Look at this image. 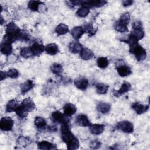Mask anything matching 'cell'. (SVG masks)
Here are the masks:
<instances>
[{
	"label": "cell",
	"mask_w": 150,
	"mask_h": 150,
	"mask_svg": "<svg viewBox=\"0 0 150 150\" xmlns=\"http://www.w3.org/2000/svg\"><path fill=\"white\" fill-rule=\"evenodd\" d=\"M34 87V82L32 80H27L24 83L21 84L20 88L22 94H25L30 91Z\"/></svg>",
	"instance_id": "obj_22"
},
{
	"label": "cell",
	"mask_w": 150,
	"mask_h": 150,
	"mask_svg": "<svg viewBox=\"0 0 150 150\" xmlns=\"http://www.w3.org/2000/svg\"><path fill=\"white\" fill-rule=\"evenodd\" d=\"M77 111V108L75 105L72 103H66L63 107V112L64 114L69 117H71L76 113Z\"/></svg>",
	"instance_id": "obj_19"
},
{
	"label": "cell",
	"mask_w": 150,
	"mask_h": 150,
	"mask_svg": "<svg viewBox=\"0 0 150 150\" xmlns=\"http://www.w3.org/2000/svg\"><path fill=\"white\" fill-rule=\"evenodd\" d=\"M34 124L35 126L40 130H48L49 131V127L47 126L46 120L41 117H36Z\"/></svg>",
	"instance_id": "obj_17"
},
{
	"label": "cell",
	"mask_w": 150,
	"mask_h": 150,
	"mask_svg": "<svg viewBox=\"0 0 150 150\" xmlns=\"http://www.w3.org/2000/svg\"><path fill=\"white\" fill-rule=\"evenodd\" d=\"M21 107L26 112H29L32 111L35 108V104L30 97L25 98L20 104Z\"/></svg>",
	"instance_id": "obj_13"
},
{
	"label": "cell",
	"mask_w": 150,
	"mask_h": 150,
	"mask_svg": "<svg viewBox=\"0 0 150 150\" xmlns=\"http://www.w3.org/2000/svg\"><path fill=\"white\" fill-rule=\"evenodd\" d=\"M80 56L83 60H89L94 56V54L90 49L88 48H83L80 52Z\"/></svg>",
	"instance_id": "obj_24"
},
{
	"label": "cell",
	"mask_w": 150,
	"mask_h": 150,
	"mask_svg": "<svg viewBox=\"0 0 150 150\" xmlns=\"http://www.w3.org/2000/svg\"><path fill=\"white\" fill-rule=\"evenodd\" d=\"M50 70L55 75L60 76L62 74L63 71V69L62 66L60 64L54 63L51 65Z\"/></svg>",
	"instance_id": "obj_30"
},
{
	"label": "cell",
	"mask_w": 150,
	"mask_h": 150,
	"mask_svg": "<svg viewBox=\"0 0 150 150\" xmlns=\"http://www.w3.org/2000/svg\"><path fill=\"white\" fill-rule=\"evenodd\" d=\"M120 22L127 26L130 21V15L128 12H125L122 13L120 18Z\"/></svg>",
	"instance_id": "obj_39"
},
{
	"label": "cell",
	"mask_w": 150,
	"mask_h": 150,
	"mask_svg": "<svg viewBox=\"0 0 150 150\" xmlns=\"http://www.w3.org/2000/svg\"><path fill=\"white\" fill-rule=\"evenodd\" d=\"M20 30L21 29L19 28V27H18V26L15 24V22H11L6 26L5 34H7L9 36H10L13 39L14 42H15L16 40H17L16 36Z\"/></svg>",
	"instance_id": "obj_7"
},
{
	"label": "cell",
	"mask_w": 150,
	"mask_h": 150,
	"mask_svg": "<svg viewBox=\"0 0 150 150\" xmlns=\"http://www.w3.org/2000/svg\"><path fill=\"white\" fill-rule=\"evenodd\" d=\"M70 33L75 40H79L84 33V31L82 26H76L72 29Z\"/></svg>",
	"instance_id": "obj_27"
},
{
	"label": "cell",
	"mask_w": 150,
	"mask_h": 150,
	"mask_svg": "<svg viewBox=\"0 0 150 150\" xmlns=\"http://www.w3.org/2000/svg\"><path fill=\"white\" fill-rule=\"evenodd\" d=\"M133 2H134V1L132 0H125L122 2V5L124 7H127V6L131 5L133 4Z\"/></svg>",
	"instance_id": "obj_45"
},
{
	"label": "cell",
	"mask_w": 150,
	"mask_h": 150,
	"mask_svg": "<svg viewBox=\"0 0 150 150\" xmlns=\"http://www.w3.org/2000/svg\"><path fill=\"white\" fill-rule=\"evenodd\" d=\"M101 146V142L98 140H93L90 142V147L92 149H98Z\"/></svg>",
	"instance_id": "obj_43"
},
{
	"label": "cell",
	"mask_w": 150,
	"mask_h": 150,
	"mask_svg": "<svg viewBox=\"0 0 150 150\" xmlns=\"http://www.w3.org/2000/svg\"><path fill=\"white\" fill-rule=\"evenodd\" d=\"M131 108L137 114L141 115L148 111L149 109V105H144L141 103L135 102L132 104Z\"/></svg>",
	"instance_id": "obj_15"
},
{
	"label": "cell",
	"mask_w": 150,
	"mask_h": 150,
	"mask_svg": "<svg viewBox=\"0 0 150 150\" xmlns=\"http://www.w3.org/2000/svg\"><path fill=\"white\" fill-rule=\"evenodd\" d=\"M107 3L105 0H91V1H81V5L90 9V8H100L103 6Z\"/></svg>",
	"instance_id": "obj_10"
},
{
	"label": "cell",
	"mask_w": 150,
	"mask_h": 150,
	"mask_svg": "<svg viewBox=\"0 0 150 150\" xmlns=\"http://www.w3.org/2000/svg\"><path fill=\"white\" fill-rule=\"evenodd\" d=\"M16 39H17V40H22V41L26 42L29 40L30 38H29V35L26 32L21 29L17 35Z\"/></svg>",
	"instance_id": "obj_36"
},
{
	"label": "cell",
	"mask_w": 150,
	"mask_h": 150,
	"mask_svg": "<svg viewBox=\"0 0 150 150\" xmlns=\"http://www.w3.org/2000/svg\"><path fill=\"white\" fill-rule=\"evenodd\" d=\"M15 42L12 38L7 34H5L2 39L1 43V53L6 56H9L12 53V44Z\"/></svg>",
	"instance_id": "obj_3"
},
{
	"label": "cell",
	"mask_w": 150,
	"mask_h": 150,
	"mask_svg": "<svg viewBox=\"0 0 150 150\" xmlns=\"http://www.w3.org/2000/svg\"><path fill=\"white\" fill-rule=\"evenodd\" d=\"M90 12V9L81 6L79 8L76 12V15L80 18H84L88 15Z\"/></svg>",
	"instance_id": "obj_37"
},
{
	"label": "cell",
	"mask_w": 150,
	"mask_h": 150,
	"mask_svg": "<svg viewBox=\"0 0 150 150\" xmlns=\"http://www.w3.org/2000/svg\"><path fill=\"white\" fill-rule=\"evenodd\" d=\"M83 48V47L82 45L77 40L72 41L69 43V49L70 52L74 54L79 53Z\"/></svg>",
	"instance_id": "obj_23"
},
{
	"label": "cell",
	"mask_w": 150,
	"mask_h": 150,
	"mask_svg": "<svg viewBox=\"0 0 150 150\" xmlns=\"http://www.w3.org/2000/svg\"><path fill=\"white\" fill-rule=\"evenodd\" d=\"M7 77L6 72H4L2 71H1V80H3L5 79H6Z\"/></svg>",
	"instance_id": "obj_46"
},
{
	"label": "cell",
	"mask_w": 150,
	"mask_h": 150,
	"mask_svg": "<svg viewBox=\"0 0 150 150\" xmlns=\"http://www.w3.org/2000/svg\"><path fill=\"white\" fill-rule=\"evenodd\" d=\"M145 36V33L143 30H133L128 36V38L127 40H123L129 44V45L138 43L139 40L142 39Z\"/></svg>",
	"instance_id": "obj_5"
},
{
	"label": "cell",
	"mask_w": 150,
	"mask_h": 150,
	"mask_svg": "<svg viewBox=\"0 0 150 150\" xmlns=\"http://www.w3.org/2000/svg\"><path fill=\"white\" fill-rule=\"evenodd\" d=\"M43 3L39 1H30L28 4V8L30 11L33 12H38L39 9V6Z\"/></svg>",
	"instance_id": "obj_28"
},
{
	"label": "cell",
	"mask_w": 150,
	"mask_h": 150,
	"mask_svg": "<svg viewBox=\"0 0 150 150\" xmlns=\"http://www.w3.org/2000/svg\"><path fill=\"white\" fill-rule=\"evenodd\" d=\"M89 129L91 134L93 135H100L104 130V125L100 124H91L89 126Z\"/></svg>",
	"instance_id": "obj_20"
},
{
	"label": "cell",
	"mask_w": 150,
	"mask_h": 150,
	"mask_svg": "<svg viewBox=\"0 0 150 150\" xmlns=\"http://www.w3.org/2000/svg\"><path fill=\"white\" fill-rule=\"evenodd\" d=\"M81 1H66V3L67 4V5L70 6V7H74L77 5H81Z\"/></svg>",
	"instance_id": "obj_44"
},
{
	"label": "cell",
	"mask_w": 150,
	"mask_h": 150,
	"mask_svg": "<svg viewBox=\"0 0 150 150\" xmlns=\"http://www.w3.org/2000/svg\"><path fill=\"white\" fill-rule=\"evenodd\" d=\"M60 131L62 139L66 144L67 149L70 150L78 149L79 141L71 132L69 124H62Z\"/></svg>",
	"instance_id": "obj_1"
},
{
	"label": "cell",
	"mask_w": 150,
	"mask_h": 150,
	"mask_svg": "<svg viewBox=\"0 0 150 150\" xmlns=\"http://www.w3.org/2000/svg\"><path fill=\"white\" fill-rule=\"evenodd\" d=\"M13 121L9 117H2L0 121V128L4 131H9L13 127Z\"/></svg>",
	"instance_id": "obj_11"
},
{
	"label": "cell",
	"mask_w": 150,
	"mask_h": 150,
	"mask_svg": "<svg viewBox=\"0 0 150 150\" xmlns=\"http://www.w3.org/2000/svg\"><path fill=\"white\" fill-rule=\"evenodd\" d=\"M129 52L133 54L138 62L143 61L146 57V52L145 49L142 47L138 43L129 45Z\"/></svg>",
	"instance_id": "obj_2"
},
{
	"label": "cell",
	"mask_w": 150,
	"mask_h": 150,
	"mask_svg": "<svg viewBox=\"0 0 150 150\" xmlns=\"http://www.w3.org/2000/svg\"><path fill=\"white\" fill-rule=\"evenodd\" d=\"M45 47L41 40H35L30 46L34 56H39L45 50Z\"/></svg>",
	"instance_id": "obj_9"
},
{
	"label": "cell",
	"mask_w": 150,
	"mask_h": 150,
	"mask_svg": "<svg viewBox=\"0 0 150 150\" xmlns=\"http://www.w3.org/2000/svg\"><path fill=\"white\" fill-rule=\"evenodd\" d=\"M82 27L83 28L84 33H88V36H90L94 35L97 31V29H94L93 25L90 23H86L84 24Z\"/></svg>",
	"instance_id": "obj_32"
},
{
	"label": "cell",
	"mask_w": 150,
	"mask_h": 150,
	"mask_svg": "<svg viewBox=\"0 0 150 150\" xmlns=\"http://www.w3.org/2000/svg\"><path fill=\"white\" fill-rule=\"evenodd\" d=\"M20 54L22 57L25 59H28L32 56H34L30 46L22 47L20 50Z\"/></svg>",
	"instance_id": "obj_31"
},
{
	"label": "cell",
	"mask_w": 150,
	"mask_h": 150,
	"mask_svg": "<svg viewBox=\"0 0 150 150\" xmlns=\"http://www.w3.org/2000/svg\"><path fill=\"white\" fill-rule=\"evenodd\" d=\"M16 114L18 116V118H19L20 120H23L24 118H26V117L28 116V112L25 111L20 106L18 107V108L16 109V110L15 111Z\"/></svg>",
	"instance_id": "obj_38"
},
{
	"label": "cell",
	"mask_w": 150,
	"mask_h": 150,
	"mask_svg": "<svg viewBox=\"0 0 150 150\" xmlns=\"http://www.w3.org/2000/svg\"><path fill=\"white\" fill-rule=\"evenodd\" d=\"M133 30H143L142 22L140 21H135L132 23Z\"/></svg>",
	"instance_id": "obj_42"
},
{
	"label": "cell",
	"mask_w": 150,
	"mask_h": 150,
	"mask_svg": "<svg viewBox=\"0 0 150 150\" xmlns=\"http://www.w3.org/2000/svg\"><path fill=\"white\" fill-rule=\"evenodd\" d=\"M97 66L101 69H105L109 64V60L107 57H100L97 60Z\"/></svg>",
	"instance_id": "obj_35"
},
{
	"label": "cell",
	"mask_w": 150,
	"mask_h": 150,
	"mask_svg": "<svg viewBox=\"0 0 150 150\" xmlns=\"http://www.w3.org/2000/svg\"><path fill=\"white\" fill-rule=\"evenodd\" d=\"M114 28L115 30L117 32L123 33V32H127L128 31V29L127 28V26L123 24L119 21H117L115 22L114 25Z\"/></svg>",
	"instance_id": "obj_33"
},
{
	"label": "cell",
	"mask_w": 150,
	"mask_h": 150,
	"mask_svg": "<svg viewBox=\"0 0 150 150\" xmlns=\"http://www.w3.org/2000/svg\"><path fill=\"white\" fill-rule=\"evenodd\" d=\"M38 146L39 149L51 150L57 149V146L52 142L47 141H42L38 142Z\"/></svg>",
	"instance_id": "obj_21"
},
{
	"label": "cell",
	"mask_w": 150,
	"mask_h": 150,
	"mask_svg": "<svg viewBox=\"0 0 150 150\" xmlns=\"http://www.w3.org/2000/svg\"><path fill=\"white\" fill-rule=\"evenodd\" d=\"M96 91L99 94H105L108 91L109 86L104 83H97L96 85Z\"/></svg>",
	"instance_id": "obj_34"
},
{
	"label": "cell",
	"mask_w": 150,
	"mask_h": 150,
	"mask_svg": "<svg viewBox=\"0 0 150 150\" xmlns=\"http://www.w3.org/2000/svg\"><path fill=\"white\" fill-rule=\"evenodd\" d=\"M74 86L80 90H85L88 86V80L83 76L76 78L74 81Z\"/></svg>",
	"instance_id": "obj_14"
},
{
	"label": "cell",
	"mask_w": 150,
	"mask_h": 150,
	"mask_svg": "<svg viewBox=\"0 0 150 150\" xmlns=\"http://www.w3.org/2000/svg\"><path fill=\"white\" fill-rule=\"evenodd\" d=\"M76 123L81 127H89L91 124L87 115L84 114H79L77 116L75 121Z\"/></svg>",
	"instance_id": "obj_16"
},
{
	"label": "cell",
	"mask_w": 150,
	"mask_h": 150,
	"mask_svg": "<svg viewBox=\"0 0 150 150\" xmlns=\"http://www.w3.org/2000/svg\"><path fill=\"white\" fill-rule=\"evenodd\" d=\"M116 127L117 129L121 130V131L125 132L130 134L133 132L134 131V125L133 124L129 121H119Z\"/></svg>",
	"instance_id": "obj_8"
},
{
	"label": "cell",
	"mask_w": 150,
	"mask_h": 150,
	"mask_svg": "<svg viewBox=\"0 0 150 150\" xmlns=\"http://www.w3.org/2000/svg\"><path fill=\"white\" fill-rule=\"evenodd\" d=\"M69 31V27L67 25L64 23H60L59 24L56 29L55 32L59 35H63L67 33Z\"/></svg>",
	"instance_id": "obj_29"
},
{
	"label": "cell",
	"mask_w": 150,
	"mask_h": 150,
	"mask_svg": "<svg viewBox=\"0 0 150 150\" xmlns=\"http://www.w3.org/2000/svg\"><path fill=\"white\" fill-rule=\"evenodd\" d=\"M97 110L101 114L108 113L111 110V105L108 103L100 102L97 105Z\"/></svg>",
	"instance_id": "obj_26"
},
{
	"label": "cell",
	"mask_w": 150,
	"mask_h": 150,
	"mask_svg": "<svg viewBox=\"0 0 150 150\" xmlns=\"http://www.w3.org/2000/svg\"><path fill=\"white\" fill-rule=\"evenodd\" d=\"M131 84L128 81H124L121 84L119 90H113L112 94L113 96L117 98L120 97L121 96L123 95L124 93H128L131 90Z\"/></svg>",
	"instance_id": "obj_12"
},
{
	"label": "cell",
	"mask_w": 150,
	"mask_h": 150,
	"mask_svg": "<svg viewBox=\"0 0 150 150\" xmlns=\"http://www.w3.org/2000/svg\"><path fill=\"white\" fill-rule=\"evenodd\" d=\"M18 142L22 146H26L30 144L29 138L28 137H19L18 138Z\"/></svg>",
	"instance_id": "obj_41"
},
{
	"label": "cell",
	"mask_w": 150,
	"mask_h": 150,
	"mask_svg": "<svg viewBox=\"0 0 150 150\" xmlns=\"http://www.w3.org/2000/svg\"><path fill=\"white\" fill-rule=\"evenodd\" d=\"M19 103L18 101L16 99H12L8 101L6 106V112H11L15 111L16 109L19 106Z\"/></svg>",
	"instance_id": "obj_25"
},
{
	"label": "cell",
	"mask_w": 150,
	"mask_h": 150,
	"mask_svg": "<svg viewBox=\"0 0 150 150\" xmlns=\"http://www.w3.org/2000/svg\"><path fill=\"white\" fill-rule=\"evenodd\" d=\"M45 50L47 54L54 56L59 52V48L56 43H52L47 45L45 47Z\"/></svg>",
	"instance_id": "obj_18"
},
{
	"label": "cell",
	"mask_w": 150,
	"mask_h": 150,
	"mask_svg": "<svg viewBox=\"0 0 150 150\" xmlns=\"http://www.w3.org/2000/svg\"><path fill=\"white\" fill-rule=\"evenodd\" d=\"M116 70L121 77H126L132 73L130 67L125 64L122 60L118 61L116 64Z\"/></svg>",
	"instance_id": "obj_6"
},
{
	"label": "cell",
	"mask_w": 150,
	"mask_h": 150,
	"mask_svg": "<svg viewBox=\"0 0 150 150\" xmlns=\"http://www.w3.org/2000/svg\"><path fill=\"white\" fill-rule=\"evenodd\" d=\"M6 75H7V77H10L12 79H16L19 77V73L17 69L12 68V69H10L9 70H8V71H6Z\"/></svg>",
	"instance_id": "obj_40"
},
{
	"label": "cell",
	"mask_w": 150,
	"mask_h": 150,
	"mask_svg": "<svg viewBox=\"0 0 150 150\" xmlns=\"http://www.w3.org/2000/svg\"><path fill=\"white\" fill-rule=\"evenodd\" d=\"M69 117L59 111H53L50 115V119L53 122L60 124H69L70 122Z\"/></svg>",
	"instance_id": "obj_4"
}]
</instances>
